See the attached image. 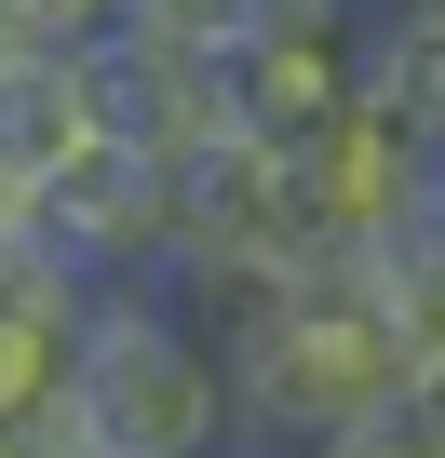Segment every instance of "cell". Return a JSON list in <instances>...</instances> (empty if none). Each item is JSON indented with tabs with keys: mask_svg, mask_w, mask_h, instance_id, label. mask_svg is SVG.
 Masks as SVG:
<instances>
[{
	"mask_svg": "<svg viewBox=\"0 0 445 458\" xmlns=\"http://www.w3.org/2000/svg\"><path fill=\"white\" fill-rule=\"evenodd\" d=\"M216 364H230V418L270 431V445H297V458L418 391V364H405V337L378 310V270H297V284H270L257 310L216 324Z\"/></svg>",
	"mask_w": 445,
	"mask_h": 458,
	"instance_id": "6da1fadb",
	"label": "cell"
},
{
	"mask_svg": "<svg viewBox=\"0 0 445 458\" xmlns=\"http://www.w3.org/2000/svg\"><path fill=\"white\" fill-rule=\"evenodd\" d=\"M55 431L81 458H216L244 418H230V364H216L202 310H175V297H95Z\"/></svg>",
	"mask_w": 445,
	"mask_h": 458,
	"instance_id": "7a4b0ae2",
	"label": "cell"
},
{
	"mask_svg": "<svg viewBox=\"0 0 445 458\" xmlns=\"http://www.w3.org/2000/svg\"><path fill=\"white\" fill-rule=\"evenodd\" d=\"M28 243L81 284V297H162V162H122V148H81L41 202H28Z\"/></svg>",
	"mask_w": 445,
	"mask_h": 458,
	"instance_id": "3957f363",
	"label": "cell"
},
{
	"mask_svg": "<svg viewBox=\"0 0 445 458\" xmlns=\"http://www.w3.org/2000/svg\"><path fill=\"white\" fill-rule=\"evenodd\" d=\"M216 95V135L257 148V162H324L351 122H364V41H284V55H230V68H202Z\"/></svg>",
	"mask_w": 445,
	"mask_h": 458,
	"instance_id": "277c9868",
	"label": "cell"
},
{
	"mask_svg": "<svg viewBox=\"0 0 445 458\" xmlns=\"http://www.w3.org/2000/svg\"><path fill=\"white\" fill-rule=\"evenodd\" d=\"M81 108H95V148H122V162H175V148H202L216 135V95H202V55H175L162 28H95L81 41Z\"/></svg>",
	"mask_w": 445,
	"mask_h": 458,
	"instance_id": "5b68a950",
	"label": "cell"
},
{
	"mask_svg": "<svg viewBox=\"0 0 445 458\" xmlns=\"http://www.w3.org/2000/svg\"><path fill=\"white\" fill-rule=\"evenodd\" d=\"M81 148H95L81 55H14V68H0V189H28V202H41Z\"/></svg>",
	"mask_w": 445,
	"mask_h": 458,
	"instance_id": "8992f818",
	"label": "cell"
},
{
	"mask_svg": "<svg viewBox=\"0 0 445 458\" xmlns=\"http://www.w3.org/2000/svg\"><path fill=\"white\" fill-rule=\"evenodd\" d=\"M135 28H162V41L202 55V68H230V55H284V41H364L351 0H162V14H135Z\"/></svg>",
	"mask_w": 445,
	"mask_h": 458,
	"instance_id": "52a82bcc",
	"label": "cell"
},
{
	"mask_svg": "<svg viewBox=\"0 0 445 458\" xmlns=\"http://www.w3.org/2000/svg\"><path fill=\"white\" fill-rule=\"evenodd\" d=\"M364 122L445 189V41H418V28H364Z\"/></svg>",
	"mask_w": 445,
	"mask_h": 458,
	"instance_id": "ba28073f",
	"label": "cell"
},
{
	"mask_svg": "<svg viewBox=\"0 0 445 458\" xmlns=\"http://www.w3.org/2000/svg\"><path fill=\"white\" fill-rule=\"evenodd\" d=\"M311 458H445V418L405 391V404H378V418H351L338 445H311Z\"/></svg>",
	"mask_w": 445,
	"mask_h": 458,
	"instance_id": "9c48e42d",
	"label": "cell"
},
{
	"mask_svg": "<svg viewBox=\"0 0 445 458\" xmlns=\"http://www.w3.org/2000/svg\"><path fill=\"white\" fill-rule=\"evenodd\" d=\"M0 14H14L28 41H55V55H81L95 28H122V0H0Z\"/></svg>",
	"mask_w": 445,
	"mask_h": 458,
	"instance_id": "30bf717a",
	"label": "cell"
},
{
	"mask_svg": "<svg viewBox=\"0 0 445 458\" xmlns=\"http://www.w3.org/2000/svg\"><path fill=\"white\" fill-rule=\"evenodd\" d=\"M28 257V189H0V270Z\"/></svg>",
	"mask_w": 445,
	"mask_h": 458,
	"instance_id": "8fae6325",
	"label": "cell"
},
{
	"mask_svg": "<svg viewBox=\"0 0 445 458\" xmlns=\"http://www.w3.org/2000/svg\"><path fill=\"white\" fill-rule=\"evenodd\" d=\"M391 28H418V41H445V0H391Z\"/></svg>",
	"mask_w": 445,
	"mask_h": 458,
	"instance_id": "7c38bea8",
	"label": "cell"
},
{
	"mask_svg": "<svg viewBox=\"0 0 445 458\" xmlns=\"http://www.w3.org/2000/svg\"><path fill=\"white\" fill-rule=\"evenodd\" d=\"M418 404H432V418H445V364H432V377H418Z\"/></svg>",
	"mask_w": 445,
	"mask_h": 458,
	"instance_id": "4fadbf2b",
	"label": "cell"
},
{
	"mask_svg": "<svg viewBox=\"0 0 445 458\" xmlns=\"http://www.w3.org/2000/svg\"><path fill=\"white\" fill-rule=\"evenodd\" d=\"M0 458H28V431H14V418H0Z\"/></svg>",
	"mask_w": 445,
	"mask_h": 458,
	"instance_id": "5bb4252c",
	"label": "cell"
}]
</instances>
